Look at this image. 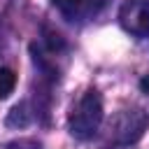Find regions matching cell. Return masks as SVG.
Instances as JSON below:
<instances>
[{
    "instance_id": "cell-2",
    "label": "cell",
    "mask_w": 149,
    "mask_h": 149,
    "mask_svg": "<svg viewBox=\"0 0 149 149\" xmlns=\"http://www.w3.org/2000/svg\"><path fill=\"white\" fill-rule=\"evenodd\" d=\"M149 128V116H147V112L144 109H140V107H130V109H121L116 116H114V121H112V142L114 144H121V147H126V144H133V142H137L142 135H144V130Z\"/></svg>"
},
{
    "instance_id": "cell-1",
    "label": "cell",
    "mask_w": 149,
    "mask_h": 149,
    "mask_svg": "<svg viewBox=\"0 0 149 149\" xmlns=\"http://www.w3.org/2000/svg\"><path fill=\"white\" fill-rule=\"evenodd\" d=\"M100 121H102V98H100L98 91L88 88L79 98L74 109L70 112L68 128L77 140H88V137H93L98 133Z\"/></svg>"
},
{
    "instance_id": "cell-4",
    "label": "cell",
    "mask_w": 149,
    "mask_h": 149,
    "mask_svg": "<svg viewBox=\"0 0 149 149\" xmlns=\"http://www.w3.org/2000/svg\"><path fill=\"white\" fill-rule=\"evenodd\" d=\"M109 0H54L58 12L70 21H84L95 16Z\"/></svg>"
},
{
    "instance_id": "cell-8",
    "label": "cell",
    "mask_w": 149,
    "mask_h": 149,
    "mask_svg": "<svg viewBox=\"0 0 149 149\" xmlns=\"http://www.w3.org/2000/svg\"><path fill=\"white\" fill-rule=\"evenodd\" d=\"M140 88H142L144 93H149V77H144V79L140 81Z\"/></svg>"
},
{
    "instance_id": "cell-7",
    "label": "cell",
    "mask_w": 149,
    "mask_h": 149,
    "mask_svg": "<svg viewBox=\"0 0 149 149\" xmlns=\"http://www.w3.org/2000/svg\"><path fill=\"white\" fill-rule=\"evenodd\" d=\"M7 149H42V147H40V142H35V140H16V142H12Z\"/></svg>"
},
{
    "instance_id": "cell-5",
    "label": "cell",
    "mask_w": 149,
    "mask_h": 149,
    "mask_svg": "<svg viewBox=\"0 0 149 149\" xmlns=\"http://www.w3.org/2000/svg\"><path fill=\"white\" fill-rule=\"evenodd\" d=\"M28 121H30V112H26V102L14 105L12 112H9V116H7V123H9V126L23 128V126H28Z\"/></svg>"
},
{
    "instance_id": "cell-6",
    "label": "cell",
    "mask_w": 149,
    "mask_h": 149,
    "mask_svg": "<svg viewBox=\"0 0 149 149\" xmlns=\"http://www.w3.org/2000/svg\"><path fill=\"white\" fill-rule=\"evenodd\" d=\"M16 86V74L9 68H0V100L7 98Z\"/></svg>"
},
{
    "instance_id": "cell-3",
    "label": "cell",
    "mask_w": 149,
    "mask_h": 149,
    "mask_svg": "<svg viewBox=\"0 0 149 149\" xmlns=\"http://www.w3.org/2000/svg\"><path fill=\"white\" fill-rule=\"evenodd\" d=\"M119 21L130 35H149V0H123L119 9Z\"/></svg>"
}]
</instances>
